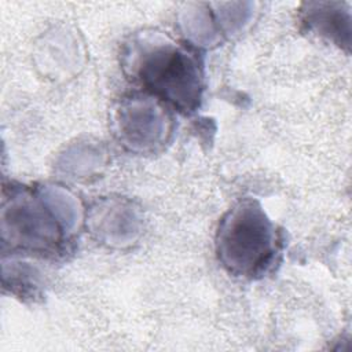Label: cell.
Listing matches in <instances>:
<instances>
[{"instance_id": "obj_3", "label": "cell", "mask_w": 352, "mask_h": 352, "mask_svg": "<svg viewBox=\"0 0 352 352\" xmlns=\"http://www.w3.org/2000/svg\"><path fill=\"white\" fill-rule=\"evenodd\" d=\"M60 220L40 195L26 188L11 191L3 204V239L30 252H56L62 241Z\"/></svg>"}, {"instance_id": "obj_4", "label": "cell", "mask_w": 352, "mask_h": 352, "mask_svg": "<svg viewBox=\"0 0 352 352\" xmlns=\"http://www.w3.org/2000/svg\"><path fill=\"white\" fill-rule=\"evenodd\" d=\"M138 121L121 114V131L132 146H155L161 142L164 131V117L148 103L135 102L132 107L125 109Z\"/></svg>"}, {"instance_id": "obj_1", "label": "cell", "mask_w": 352, "mask_h": 352, "mask_svg": "<svg viewBox=\"0 0 352 352\" xmlns=\"http://www.w3.org/2000/svg\"><path fill=\"white\" fill-rule=\"evenodd\" d=\"M216 249L221 264L234 275L256 278L264 275L278 254L275 227L260 204L238 202L221 219Z\"/></svg>"}, {"instance_id": "obj_5", "label": "cell", "mask_w": 352, "mask_h": 352, "mask_svg": "<svg viewBox=\"0 0 352 352\" xmlns=\"http://www.w3.org/2000/svg\"><path fill=\"white\" fill-rule=\"evenodd\" d=\"M304 22L337 44H349V14L342 12L338 3L308 4Z\"/></svg>"}, {"instance_id": "obj_2", "label": "cell", "mask_w": 352, "mask_h": 352, "mask_svg": "<svg viewBox=\"0 0 352 352\" xmlns=\"http://www.w3.org/2000/svg\"><path fill=\"white\" fill-rule=\"evenodd\" d=\"M142 85L180 111H194L201 100L202 76L197 58L173 43L143 45L133 60Z\"/></svg>"}]
</instances>
